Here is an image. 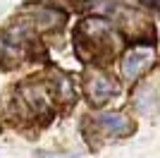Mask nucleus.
I'll use <instances>...</instances> for the list:
<instances>
[{"label":"nucleus","instance_id":"nucleus-1","mask_svg":"<svg viewBox=\"0 0 160 158\" xmlns=\"http://www.w3.org/2000/svg\"><path fill=\"white\" fill-rule=\"evenodd\" d=\"M122 41L112 24L100 17L84 19L74 31V50L84 62H105L120 50Z\"/></svg>","mask_w":160,"mask_h":158},{"label":"nucleus","instance_id":"nucleus-2","mask_svg":"<svg viewBox=\"0 0 160 158\" xmlns=\"http://www.w3.org/2000/svg\"><path fill=\"white\" fill-rule=\"evenodd\" d=\"M155 62V48L151 43H136L132 46L120 60V72L124 82H136L148 67Z\"/></svg>","mask_w":160,"mask_h":158},{"label":"nucleus","instance_id":"nucleus-3","mask_svg":"<svg viewBox=\"0 0 160 158\" xmlns=\"http://www.w3.org/2000/svg\"><path fill=\"white\" fill-rule=\"evenodd\" d=\"M105 10L110 12L117 24L124 29L127 34H132L134 39H141L143 34H153V26L148 24V17L136 7H124V5H105Z\"/></svg>","mask_w":160,"mask_h":158},{"label":"nucleus","instance_id":"nucleus-4","mask_svg":"<svg viewBox=\"0 0 160 158\" xmlns=\"http://www.w3.org/2000/svg\"><path fill=\"white\" fill-rule=\"evenodd\" d=\"M24 103L31 108L36 115H48L53 113L55 105V91L50 82H29V84H22L19 89Z\"/></svg>","mask_w":160,"mask_h":158},{"label":"nucleus","instance_id":"nucleus-5","mask_svg":"<svg viewBox=\"0 0 160 158\" xmlns=\"http://www.w3.org/2000/svg\"><path fill=\"white\" fill-rule=\"evenodd\" d=\"M84 91H86L88 101L93 105H103L108 101L120 93V84L115 82L110 74L100 72V70H93V72L86 74V82H84Z\"/></svg>","mask_w":160,"mask_h":158},{"label":"nucleus","instance_id":"nucleus-6","mask_svg":"<svg viewBox=\"0 0 160 158\" xmlns=\"http://www.w3.org/2000/svg\"><path fill=\"white\" fill-rule=\"evenodd\" d=\"M93 125L100 134H105V137H127L134 132V122L127 118V115H122V113H100L93 118Z\"/></svg>","mask_w":160,"mask_h":158},{"label":"nucleus","instance_id":"nucleus-7","mask_svg":"<svg viewBox=\"0 0 160 158\" xmlns=\"http://www.w3.org/2000/svg\"><path fill=\"white\" fill-rule=\"evenodd\" d=\"M29 22L36 31H53V29H60L67 22V12L60 7L38 5V7H31V19Z\"/></svg>","mask_w":160,"mask_h":158},{"label":"nucleus","instance_id":"nucleus-8","mask_svg":"<svg viewBox=\"0 0 160 158\" xmlns=\"http://www.w3.org/2000/svg\"><path fill=\"white\" fill-rule=\"evenodd\" d=\"M53 91H55V98L65 101V103H69V101L77 98V91H74V82L67 74H58V77H53Z\"/></svg>","mask_w":160,"mask_h":158}]
</instances>
